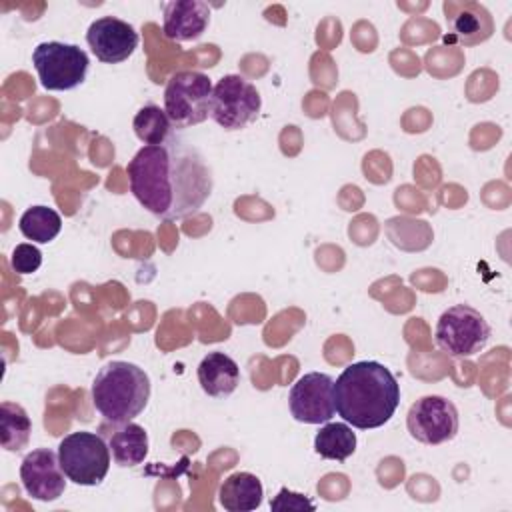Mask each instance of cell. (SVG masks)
I'll use <instances>...</instances> for the list:
<instances>
[{"mask_svg": "<svg viewBox=\"0 0 512 512\" xmlns=\"http://www.w3.org/2000/svg\"><path fill=\"white\" fill-rule=\"evenodd\" d=\"M130 192L154 216L182 220L196 214L212 194V170L196 146L172 134L142 146L126 166Z\"/></svg>", "mask_w": 512, "mask_h": 512, "instance_id": "cell-1", "label": "cell"}, {"mask_svg": "<svg viewBox=\"0 0 512 512\" xmlns=\"http://www.w3.org/2000/svg\"><path fill=\"white\" fill-rule=\"evenodd\" d=\"M332 392L338 416L358 430L384 426L400 404L396 376L376 360L348 364L336 378Z\"/></svg>", "mask_w": 512, "mask_h": 512, "instance_id": "cell-2", "label": "cell"}, {"mask_svg": "<svg viewBox=\"0 0 512 512\" xmlns=\"http://www.w3.org/2000/svg\"><path fill=\"white\" fill-rule=\"evenodd\" d=\"M92 404L110 424L132 422L150 400L148 374L124 360L106 362L92 382Z\"/></svg>", "mask_w": 512, "mask_h": 512, "instance_id": "cell-3", "label": "cell"}, {"mask_svg": "<svg viewBox=\"0 0 512 512\" xmlns=\"http://www.w3.org/2000/svg\"><path fill=\"white\" fill-rule=\"evenodd\" d=\"M58 460L70 482L98 486L110 470V446L96 432H70L58 444Z\"/></svg>", "mask_w": 512, "mask_h": 512, "instance_id": "cell-4", "label": "cell"}, {"mask_svg": "<svg viewBox=\"0 0 512 512\" xmlns=\"http://www.w3.org/2000/svg\"><path fill=\"white\" fill-rule=\"evenodd\" d=\"M32 64L42 88L62 92L74 90L86 80L90 58L76 44L48 40L34 48Z\"/></svg>", "mask_w": 512, "mask_h": 512, "instance_id": "cell-5", "label": "cell"}, {"mask_svg": "<svg viewBox=\"0 0 512 512\" xmlns=\"http://www.w3.org/2000/svg\"><path fill=\"white\" fill-rule=\"evenodd\" d=\"M212 82L196 70H180L172 74L164 88V112L172 126L186 128L204 122L210 116Z\"/></svg>", "mask_w": 512, "mask_h": 512, "instance_id": "cell-6", "label": "cell"}, {"mask_svg": "<svg viewBox=\"0 0 512 512\" xmlns=\"http://www.w3.org/2000/svg\"><path fill=\"white\" fill-rule=\"evenodd\" d=\"M436 344L454 358L478 354L490 340L486 318L468 304H454L442 312L436 324Z\"/></svg>", "mask_w": 512, "mask_h": 512, "instance_id": "cell-7", "label": "cell"}, {"mask_svg": "<svg viewBox=\"0 0 512 512\" xmlns=\"http://www.w3.org/2000/svg\"><path fill=\"white\" fill-rule=\"evenodd\" d=\"M262 98L256 86L240 74L222 76L210 98V118L224 130H240L260 114Z\"/></svg>", "mask_w": 512, "mask_h": 512, "instance_id": "cell-8", "label": "cell"}, {"mask_svg": "<svg viewBox=\"0 0 512 512\" xmlns=\"http://www.w3.org/2000/svg\"><path fill=\"white\" fill-rule=\"evenodd\" d=\"M458 424L456 406L448 398L436 394L418 398L406 416L410 436L430 446L450 442L458 434Z\"/></svg>", "mask_w": 512, "mask_h": 512, "instance_id": "cell-9", "label": "cell"}, {"mask_svg": "<svg viewBox=\"0 0 512 512\" xmlns=\"http://www.w3.org/2000/svg\"><path fill=\"white\" fill-rule=\"evenodd\" d=\"M332 388L334 380L324 372H308L300 376L288 392V406L294 420L304 424L330 422L336 414Z\"/></svg>", "mask_w": 512, "mask_h": 512, "instance_id": "cell-10", "label": "cell"}, {"mask_svg": "<svg viewBox=\"0 0 512 512\" xmlns=\"http://www.w3.org/2000/svg\"><path fill=\"white\" fill-rule=\"evenodd\" d=\"M20 480L26 494L40 502H54L66 490V474L60 466L58 452L36 448L20 464Z\"/></svg>", "mask_w": 512, "mask_h": 512, "instance_id": "cell-11", "label": "cell"}, {"mask_svg": "<svg viewBox=\"0 0 512 512\" xmlns=\"http://www.w3.org/2000/svg\"><path fill=\"white\" fill-rule=\"evenodd\" d=\"M86 42L100 62L120 64L134 54L140 36L132 24L116 16H102L88 26Z\"/></svg>", "mask_w": 512, "mask_h": 512, "instance_id": "cell-12", "label": "cell"}, {"mask_svg": "<svg viewBox=\"0 0 512 512\" xmlns=\"http://www.w3.org/2000/svg\"><path fill=\"white\" fill-rule=\"evenodd\" d=\"M210 24V8L202 0H172L164 4L162 30L168 40H198Z\"/></svg>", "mask_w": 512, "mask_h": 512, "instance_id": "cell-13", "label": "cell"}, {"mask_svg": "<svg viewBox=\"0 0 512 512\" xmlns=\"http://www.w3.org/2000/svg\"><path fill=\"white\" fill-rule=\"evenodd\" d=\"M200 388L212 398L230 396L240 384V368L224 352H208L198 364Z\"/></svg>", "mask_w": 512, "mask_h": 512, "instance_id": "cell-14", "label": "cell"}, {"mask_svg": "<svg viewBox=\"0 0 512 512\" xmlns=\"http://www.w3.org/2000/svg\"><path fill=\"white\" fill-rule=\"evenodd\" d=\"M220 506L228 512H252L260 508L264 500V488L256 474L234 472L230 474L218 490Z\"/></svg>", "mask_w": 512, "mask_h": 512, "instance_id": "cell-15", "label": "cell"}, {"mask_svg": "<svg viewBox=\"0 0 512 512\" xmlns=\"http://www.w3.org/2000/svg\"><path fill=\"white\" fill-rule=\"evenodd\" d=\"M112 458L118 466H138L148 456V434L136 422L120 424L108 438Z\"/></svg>", "mask_w": 512, "mask_h": 512, "instance_id": "cell-16", "label": "cell"}, {"mask_svg": "<svg viewBox=\"0 0 512 512\" xmlns=\"http://www.w3.org/2000/svg\"><path fill=\"white\" fill-rule=\"evenodd\" d=\"M460 12L454 16H446L452 28L450 40H456L460 44H478L484 42L492 34V20L486 8L474 2L466 4H454Z\"/></svg>", "mask_w": 512, "mask_h": 512, "instance_id": "cell-17", "label": "cell"}, {"mask_svg": "<svg viewBox=\"0 0 512 512\" xmlns=\"http://www.w3.org/2000/svg\"><path fill=\"white\" fill-rule=\"evenodd\" d=\"M356 434L346 422H324L314 436V450L326 460L344 462L356 452Z\"/></svg>", "mask_w": 512, "mask_h": 512, "instance_id": "cell-18", "label": "cell"}, {"mask_svg": "<svg viewBox=\"0 0 512 512\" xmlns=\"http://www.w3.org/2000/svg\"><path fill=\"white\" fill-rule=\"evenodd\" d=\"M0 428H2L4 450L18 452L28 446L30 434H32V420L20 404L8 402V400L0 404Z\"/></svg>", "mask_w": 512, "mask_h": 512, "instance_id": "cell-19", "label": "cell"}, {"mask_svg": "<svg viewBox=\"0 0 512 512\" xmlns=\"http://www.w3.org/2000/svg\"><path fill=\"white\" fill-rule=\"evenodd\" d=\"M18 228L28 240L38 244H48L60 234L62 218L54 208L32 206L20 216Z\"/></svg>", "mask_w": 512, "mask_h": 512, "instance_id": "cell-20", "label": "cell"}, {"mask_svg": "<svg viewBox=\"0 0 512 512\" xmlns=\"http://www.w3.org/2000/svg\"><path fill=\"white\" fill-rule=\"evenodd\" d=\"M132 128L138 140L146 146L162 144L172 136V122L168 114L156 104L142 106L132 120Z\"/></svg>", "mask_w": 512, "mask_h": 512, "instance_id": "cell-21", "label": "cell"}, {"mask_svg": "<svg viewBox=\"0 0 512 512\" xmlns=\"http://www.w3.org/2000/svg\"><path fill=\"white\" fill-rule=\"evenodd\" d=\"M10 266L18 274H32L42 266V252L34 244H16L10 254Z\"/></svg>", "mask_w": 512, "mask_h": 512, "instance_id": "cell-22", "label": "cell"}, {"mask_svg": "<svg viewBox=\"0 0 512 512\" xmlns=\"http://www.w3.org/2000/svg\"><path fill=\"white\" fill-rule=\"evenodd\" d=\"M272 510H314V502L300 492H292L288 488H280L276 498L270 502Z\"/></svg>", "mask_w": 512, "mask_h": 512, "instance_id": "cell-23", "label": "cell"}]
</instances>
